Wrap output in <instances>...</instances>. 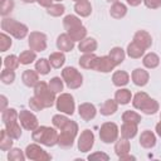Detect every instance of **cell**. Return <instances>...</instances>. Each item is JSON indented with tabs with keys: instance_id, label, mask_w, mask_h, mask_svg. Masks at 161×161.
<instances>
[{
	"instance_id": "obj_1",
	"label": "cell",
	"mask_w": 161,
	"mask_h": 161,
	"mask_svg": "<svg viewBox=\"0 0 161 161\" xmlns=\"http://www.w3.org/2000/svg\"><path fill=\"white\" fill-rule=\"evenodd\" d=\"M59 133L55 128L48 126H38L34 131H31V138L36 143L44 145L47 147H52L58 145Z\"/></svg>"
},
{
	"instance_id": "obj_2",
	"label": "cell",
	"mask_w": 161,
	"mask_h": 161,
	"mask_svg": "<svg viewBox=\"0 0 161 161\" xmlns=\"http://www.w3.org/2000/svg\"><path fill=\"white\" fill-rule=\"evenodd\" d=\"M77 135H78V125L77 122L69 119V122L60 130V133L58 137V146L64 150L72 148Z\"/></svg>"
},
{
	"instance_id": "obj_3",
	"label": "cell",
	"mask_w": 161,
	"mask_h": 161,
	"mask_svg": "<svg viewBox=\"0 0 161 161\" xmlns=\"http://www.w3.org/2000/svg\"><path fill=\"white\" fill-rule=\"evenodd\" d=\"M1 29L15 39H24L26 35H29V29L25 24L6 16H4V19L1 20Z\"/></svg>"
},
{
	"instance_id": "obj_4",
	"label": "cell",
	"mask_w": 161,
	"mask_h": 161,
	"mask_svg": "<svg viewBox=\"0 0 161 161\" xmlns=\"http://www.w3.org/2000/svg\"><path fill=\"white\" fill-rule=\"evenodd\" d=\"M34 96L43 103L45 108H50L55 103V93L49 88V84L39 80L38 84L34 87Z\"/></svg>"
},
{
	"instance_id": "obj_5",
	"label": "cell",
	"mask_w": 161,
	"mask_h": 161,
	"mask_svg": "<svg viewBox=\"0 0 161 161\" xmlns=\"http://www.w3.org/2000/svg\"><path fill=\"white\" fill-rule=\"evenodd\" d=\"M62 78L69 89H77L83 84V75L74 67H65L62 70Z\"/></svg>"
},
{
	"instance_id": "obj_6",
	"label": "cell",
	"mask_w": 161,
	"mask_h": 161,
	"mask_svg": "<svg viewBox=\"0 0 161 161\" xmlns=\"http://www.w3.org/2000/svg\"><path fill=\"white\" fill-rule=\"evenodd\" d=\"M119 128L114 122H104L99 128V138L104 143H113L118 140Z\"/></svg>"
},
{
	"instance_id": "obj_7",
	"label": "cell",
	"mask_w": 161,
	"mask_h": 161,
	"mask_svg": "<svg viewBox=\"0 0 161 161\" xmlns=\"http://www.w3.org/2000/svg\"><path fill=\"white\" fill-rule=\"evenodd\" d=\"M55 107L60 113L73 114L75 109V102L70 93H60V96L55 99Z\"/></svg>"
},
{
	"instance_id": "obj_8",
	"label": "cell",
	"mask_w": 161,
	"mask_h": 161,
	"mask_svg": "<svg viewBox=\"0 0 161 161\" xmlns=\"http://www.w3.org/2000/svg\"><path fill=\"white\" fill-rule=\"evenodd\" d=\"M28 44L34 52H44L47 49V35L42 31H31L28 35Z\"/></svg>"
},
{
	"instance_id": "obj_9",
	"label": "cell",
	"mask_w": 161,
	"mask_h": 161,
	"mask_svg": "<svg viewBox=\"0 0 161 161\" xmlns=\"http://www.w3.org/2000/svg\"><path fill=\"white\" fill-rule=\"evenodd\" d=\"M25 156L29 160H34V161H48L52 160V156L44 151L38 143H30L26 146L25 148Z\"/></svg>"
},
{
	"instance_id": "obj_10",
	"label": "cell",
	"mask_w": 161,
	"mask_h": 161,
	"mask_svg": "<svg viewBox=\"0 0 161 161\" xmlns=\"http://www.w3.org/2000/svg\"><path fill=\"white\" fill-rule=\"evenodd\" d=\"M19 122H20L21 127L28 131H34L39 126L36 116L28 109H21L19 112Z\"/></svg>"
},
{
	"instance_id": "obj_11",
	"label": "cell",
	"mask_w": 161,
	"mask_h": 161,
	"mask_svg": "<svg viewBox=\"0 0 161 161\" xmlns=\"http://www.w3.org/2000/svg\"><path fill=\"white\" fill-rule=\"evenodd\" d=\"M94 145V133L91 130H84L78 137V150L80 152H88Z\"/></svg>"
},
{
	"instance_id": "obj_12",
	"label": "cell",
	"mask_w": 161,
	"mask_h": 161,
	"mask_svg": "<svg viewBox=\"0 0 161 161\" xmlns=\"http://www.w3.org/2000/svg\"><path fill=\"white\" fill-rule=\"evenodd\" d=\"M116 67V64L113 63V60L109 58V55H103V57H97L93 64V70L97 72H102V73H109L111 70H113Z\"/></svg>"
},
{
	"instance_id": "obj_13",
	"label": "cell",
	"mask_w": 161,
	"mask_h": 161,
	"mask_svg": "<svg viewBox=\"0 0 161 161\" xmlns=\"http://www.w3.org/2000/svg\"><path fill=\"white\" fill-rule=\"evenodd\" d=\"M78 113L80 116V118L86 122L93 119L97 114V109L94 107V104L89 103V102H84V103H80L79 107H78Z\"/></svg>"
},
{
	"instance_id": "obj_14",
	"label": "cell",
	"mask_w": 161,
	"mask_h": 161,
	"mask_svg": "<svg viewBox=\"0 0 161 161\" xmlns=\"http://www.w3.org/2000/svg\"><path fill=\"white\" fill-rule=\"evenodd\" d=\"M133 42L138 44L141 48H143L145 50H147L152 45V36L146 30H138L133 35Z\"/></svg>"
},
{
	"instance_id": "obj_15",
	"label": "cell",
	"mask_w": 161,
	"mask_h": 161,
	"mask_svg": "<svg viewBox=\"0 0 161 161\" xmlns=\"http://www.w3.org/2000/svg\"><path fill=\"white\" fill-rule=\"evenodd\" d=\"M74 40L69 36L68 33H63L57 38V48L60 52H72L74 49Z\"/></svg>"
},
{
	"instance_id": "obj_16",
	"label": "cell",
	"mask_w": 161,
	"mask_h": 161,
	"mask_svg": "<svg viewBox=\"0 0 161 161\" xmlns=\"http://www.w3.org/2000/svg\"><path fill=\"white\" fill-rule=\"evenodd\" d=\"M131 79H132V82H133L136 86L143 87V86H146V84L148 83V80H150V74H148V72L145 70L143 68H136V69L132 72V74H131Z\"/></svg>"
},
{
	"instance_id": "obj_17",
	"label": "cell",
	"mask_w": 161,
	"mask_h": 161,
	"mask_svg": "<svg viewBox=\"0 0 161 161\" xmlns=\"http://www.w3.org/2000/svg\"><path fill=\"white\" fill-rule=\"evenodd\" d=\"M21 80L26 87H35L39 82V73L33 69H26L21 74Z\"/></svg>"
},
{
	"instance_id": "obj_18",
	"label": "cell",
	"mask_w": 161,
	"mask_h": 161,
	"mask_svg": "<svg viewBox=\"0 0 161 161\" xmlns=\"http://www.w3.org/2000/svg\"><path fill=\"white\" fill-rule=\"evenodd\" d=\"M140 145L143 148H152L156 145V136L152 131L150 130H145L143 132H141L140 136Z\"/></svg>"
},
{
	"instance_id": "obj_19",
	"label": "cell",
	"mask_w": 161,
	"mask_h": 161,
	"mask_svg": "<svg viewBox=\"0 0 161 161\" xmlns=\"http://www.w3.org/2000/svg\"><path fill=\"white\" fill-rule=\"evenodd\" d=\"M98 47V43L94 38L91 36H86L84 39H82L78 44V49L82 53H93Z\"/></svg>"
},
{
	"instance_id": "obj_20",
	"label": "cell",
	"mask_w": 161,
	"mask_h": 161,
	"mask_svg": "<svg viewBox=\"0 0 161 161\" xmlns=\"http://www.w3.org/2000/svg\"><path fill=\"white\" fill-rule=\"evenodd\" d=\"M74 11L77 15L82 16V18H87L91 15L92 13V5L88 0H82V1H77L74 5Z\"/></svg>"
},
{
	"instance_id": "obj_21",
	"label": "cell",
	"mask_w": 161,
	"mask_h": 161,
	"mask_svg": "<svg viewBox=\"0 0 161 161\" xmlns=\"http://www.w3.org/2000/svg\"><path fill=\"white\" fill-rule=\"evenodd\" d=\"M112 82L116 87H125L130 82V74L126 72V70H116L113 74H112Z\"/></svg>"
},
{
	"instance_id": "obj_22",
	"label": "cell",
	"mask_w": 161,
	"mask_h": 161,
	"mask_svg": "<svg viewBox=\"0 0 161 161\" xmlns=\"http://www.w3.org/2000/svg\"><path fill=\"white\" fill-rule=\"evenodd\" d=\"M138 127L137 123H132V122H123V125L121 126V136L123 138L131 140L137 135Z\"/></svg>"
},
{
	"instance_id": "obj_23",
	"label": "cell",
	"mask_w": 161,
	"mask_h": 161,
	"mask_svg": "<svg viewBox=\"0 0 161 161\" xmlns=\"http://www.w3.org/2000/svg\"><path fill=\"white\" fill-rule=\"evenodd\" d=\"M127 14V6L119 1L113 3L111 9H109V15L114 19H122L123 16H126Z\"/></svg>"
},
{
	"instance_id": "obj_24",
	"label": "cell",
	"mask_w": 161,
	"mask_h": 161,
	"mask_svg": "<svg viewBox=\"0 0 161 161\" xmlns=\"http://www.w3.org/2000/svg\"><path fill=\"white\" fill-rule=\"evenodd\" d=\"M114 99L118 104H128L132 99V93L127 88H119L114 93Z\"/></svg>"
},
{
	"instance_id": "obj_25",
	"label": "cell",
	"mask_w": 161,
	"mask_h": 161,
	"mask_svg": "<svg viewBox=\"0 0 161 161\" xmlns=\"http://www.w3.org/2000/svg\"><path fill=\"white\" fill-rule=\"evenodd\" d=\"M117 109H118V103L116 102V99H107L101 106L99 112L103 116H111V114H114Z\"/></svg>"
},
{
	"instance_id": "obj_26",
	"label": "cell",
	"mask_w": 161,
	"mask_h": 161,
	"mask_svg": "<svg viewBox=\"0 0 161 161\" xmlns=\"http://www.w3.org/2000/svg\"><path fill=\"white\" fill-rule=\"evenodd\" d=\"M130 150H131V145H130V141L127 138H119L114 143V152L116 155L119 157V156H123L126 153H130Z\"/></svg>"
},
{
	"instance_id": "obj_27",
	"label": "cell",
	"mask_w": 161,
	"mask_h": 161,
	"mask_svg": "<svg viewBox=\"0 0 161 161\" xmlns=\"http://www.w3.org/2000/svg\"><path fill=\"white\" fill-rule=\"evenodd\" d=\"M150 98H151V97H150L147 93H145V92H138V93H136V94L132 97V106H133L136 109L142 111V108L145 107V104L148 102Z\"/></svg>"
},
{
	"instance_id": "obj_28",
	"label": "cell",
	"mask_w": 161,
	"mask_h": 161,
	"mask_svg": "<svg viewBox=\"0 0 161 161\" xmlns=\"http://www.w3.org/2000/svg\"><path fill=\"white\" fill-rule=\"evenodd\" d=\"M145 54V49L141 48L138 44H136L133 40L127 45V55L132 59H138L141 57H143Z\"/></svg>"
},
{
	"instance_id": "obj_29",
	"label": "cell",
	"mask_w": 161,
	"mask_h": 161,
	"mask_svg": "<svg viewBox=\"0 0 161 161\" xmlns=\"http://www.w3.org/2000/svg\"><path fill=\"white\" fill-rule=\"evenodd\" d=\"M108 55H109V58L113 60V63L116 64V67L119 65V64L125 60V58H126V53H125V50H123L121 47H114V48H112V49L109 50Z\"/></svg>"
},
{
	"instance_id": "obj_30",
	"label": "cell",
	"mask_w": 161,
	"mask_h": 161,
	"mask_svg": "<svg viewBox=\"0 0 161 161\" xmlns=\"http://www.w3.org/2000/svg\"><path fill=\"white\" fill-rule=\"evenodd\" d=\"M49 63L55 69L63 67L64 63H65V55H64V53L63 52H54V53H52L49 55Z\"/></svg>"
},
{
	"instance_id": "obj_31",
	"label": "cell",
	"mask_w": 161,
	"mask_h": 161,
	"mask_svg": "<svg viewBox=\"0 0 161 161\" xmlns=\"http://www.w3.org/2000/svg\"><path fill=\"white\" fill-rule=\"evenodd\" d=\"M142 63H143V65H145L146 68L153 69V68L158 67V64H160V58H158V55H157L156 53H152V52H151V53H147L146 55H143Z\"/></svg>"
},
{
	"instance_id": "obj_32",
	"label": "cell",
	"mask_w": 161,
	"mask_h": 161,
	"mask_svg": "<svg viewBox=\"0 0 161 161\" xmlns=\"http://www.w3.org/2000/svg\"><path fill=\"white\" fill-rule=\"evenodd\" d=\"M1 119H3L4 125H9L11 122L19 121V113H18V111L15 108H6V109L3 111Z\"/></svg>"
},
{
	"instance_id": "obj_33",
	"label": "cell",
	"mask_w": 161,
	"mask_h": 161,
	"mask_svg": "<svg viewBox=\"0 0 161 161\" xmlns=\"http://www.w3.org/2000/svg\"><path fill=\"white\" fill-rule=\"evenodd\" d=\"M80 25H83L82 20L75 15H67L63 19V26H64V29L67 31H69V30H72V29H74L77 26H80Z\"/></svg>"
},
{
	"instance_id": "obj_34",
	"label": "cell",
	"mask_w": 161,
	"mask_h": 161,
	"mask_svg": "<svg viewBox=\"0 0 161 161\" xmlns=\"http://www.w3.org/2000/svg\"><path fill=\"white\" fill-rule=\"evenodd\" d=\"M20 126H21L20 122L15 121V122H11L9 125H5V130L10 137H13L14 140H18L21 136V127Z\"/></svg>"
},
{
	"instance_id": "obj_35",
	"label": "cell",
	"mask_w": 161,
	"mask_h": 161,
	"mask_svg": "<svg viewBox=\"0 0 161 161\" xmlns=\"http://www.w3.org/2000/svg\"><path fill=\"white\" fill-rule=\"evenodd\" d=\"M13 140L14 138L8 135L6 130H1V132H0V150L1 151H9V150H11L13 148V143H14Z\"/></svg>"
},
{
	"instance_id": "obj_36",
	"label": "cell",
	"mask_w": 161,
	"mask_h": 161,
	"mask_svg": "<svg viewBox=\"0 0 161 161\" xmlns=\"http://www.w3.org/2000/svg\"><path fill=\"white\" fill-rule=\"evenodd\" d=\"M97 55L94 53H84L80 58H79V65L83 69H92L94 60H96Z\"/></svg>"
},
{
	"instance_id": "obj_37",
	"label": "cell",
	"mask_w": 161,
	"mask_h": 161,
	"mask_svg": "<svg viewBox=\"0 0 161 161\" xmlns=\"http://www.w3.org/2000/svg\"><path fill=\"white\" fill-rule=\"evenodd\" d=\"M69 34V36L74 40V42H80L82 39H84L87 36V28L80 25V26H77L69 31H67Z\"/></svg>"
},
{
	"instance_id": "obj_38",
	"label": "cell",
	"mask_w": 161,
	"mask_h": 161,
	"mask_svg": "<svg viewBox=\"0 0 161 161\" xmlns=\"http://www.w3.org/2000/svg\"><path fill=\"white\" fill-rule=\"evenodd\" d=\"M19 60H20V64L23 65H28L30 63H33L34 60H36V52L29 49V50H24L19 54Z\"/></svg>"
},
{
	"instance_id": "obj_39",
	"label": "cell",
	"mask_w": 161,
	"mask_h": 161,
	"mask_svg": "<svg viewBox=\"0 0 161 161\" xmlns=\"http://www.w3.org/2000/svg\"><path fill=\"white\" fill-rule=\"evenodd\" d=\"M50 67L52 65L49 63V59H45V58L38 59L35 63V70L42 75H47L50 72Z\"/></svg>"
},
{
	"instance_id": "obj_40",
	"label": "cell",
	"mask_w": 161,
	"mask_h": 161,
	"mask_svg": "<svg viewBox=\"0 0 161 161\" xmlns=\"http://www.w3.org/2000/svg\"><path fill=\"white\" fill-rule=\"evenodd\" d=\"M122 121L123 122H132V123H140L142 121L141 114H138L135 111H125L122 114Z\"/></svg>"
},
{
	"instance_id": "obj_41",
	"label": "cell",
	"mask_w": 161,
	"mask_h": 161,
	"mask_svg": "<svg viewBox=\"0 0 161 161\" xmlns=\"http://www.w3.org/2000/svg\"><path fill=\"white\" fill-rule=\"evenodd\" d=\"M64 11H65V6L63 4H52L50 6L47 8V13L50 16H54V18H58V16L63 15Z\"/></svg>"
},
{
	"instance_id": "obj_42",
	"label": "cell",
	"mask_w": 161,
	"mask_h": 161,
	"mask_svg": "<svg viewBox=\"0 0 161 161\" xmlns=\"http://www.w3.org/2000/svg\"><path fill=\"white\" fill-rule=\"evenodd\" d=\"M158 108H160L158 102L156 99H153V98H150L148 102L145 104V107L142 108L141 112H143L145 114H155L158 111Z\"/></svg>"
},
{
	"instance_id": "obj_43",
	"label": "cell",
	"mask_w": 161,
	"mask_h": 161,
	"mask_svg": "<svg viewBox=\"0 0 161 161\" xmlns=\"http://www.w3.org/2000/svg\"><path fill=\"white\" fill-rule=\"evenodd\" d=\"M25 158H26L25 152H23L20 148L14 147V148L9 150V152H8V160L9 161H24Z\"/></svg>"
},
{
	"instance_id": "obj_44",
	"label": "cell",
	"mask_w": 161,
	"mask_h": 161,
	"mask_svg": "<svg viewBox=\"0 0 161 161\" xmlns=\"http://www.w3.org/2000/svg\"><path fill=\"white\" fill-rule=\"evenodd\" d=\"M19 64H20L19 57H16V55H14V54H10V55L5 57V59H4V67H5L6 69H13V70H15V69L19 67Z\"/></svg>"
},
{
	"instance_id": "obj_45",
	"label": "cell",
	"mask_w": 161,
	"mask_h": 161,
	"mask_svg": "<svg viewBox=\"0 0 161 161\" xmlns=\"http://www.w3.org/2000/svg\"><path fill=\"white\" fill-rule=\"evenodd\" d=\"M63 78H60V77H53L50 80H49V88L54 92V93H60L62 91H63V87H64V84H63Z\"/></svg>"
},
{
	"instance_id": "obj_46",
	"label": "cell",
	"mask_w": 161,
	"mask_h": 161,
	"mask_svg": "<svg viewBox=\"0 0 161 161\" xmlns=\"http://www.w3.org/2000/svg\"><path fill=\"white\" fill-rule=\"evenodd\" d=\"M68 122H69V118L65 117V116H63V114H54L53 118H52L53 126H54L55 128H58L59 131H60Z\"/></svg>"
},
{
	"instance_id": "obj_47",
	"label": "cell",
	"mask_w": 161,
	"mask_h": 161,
	"mask_svg": "<svg viewBox=\"0 0 161 161\" xmlns=\"http://www.w3.org/2000/svg\"><path fill=\"white\" fill-rule=\"evenodd\" d=\"M0 79L4 84H11L15 80V72L13 69H4L0 74Z\"/></svg>"
},
{
	"instance_id": "obj_48",
	"label": "cell",
	"mask_w": 161,
	"mask_h": 161,
	"mask_svg": "<svg viewBox=\"0 0 161 161\" xmlns=\"http://www.w3.org/2000/svg\"><path fill=\"white\" fill-rule=\"evenodd\" d=\"M11 44H13L11 38L5 31H3L0 34V52H6L11 47Z\"/></svg>"
},
{
	"instance_id": "obj_49",
	"label": "cell",
	"mask_w": 161,
	"mask_h": 161,
	"mask_svg": "<svg viewBox=\"0 0 161 161\" xmlns=\"http://www.w3.org/2000/svg\"><path fill=\"white\" fill-rule=\"evenodd\" d=\"M14 9V0H6L3 4H0V14L3 16H6L8 14H10Z\"/></svg>"
},
{
	"instance_id": "obj_50",
	"label": "cell",
	"mask_w": 161,
	"mask_h": 161,
	"mask_svg": "<svg viewBox=\"0 0 161 161\" xmlns=\"http://www.w3.org/2000/svg\"><path fill=\"white\" fill-rule=\"evenodd\" d=\"M29 106H30V109L31 111H43L45 107L43 106V103L35 97V96H33V97H30L29 98Z\"/></svg>"
},
{
	"instance_id": "obj_51",
	"label": "cell",
	"mask_w": 161,
	"mask_h": 161,
	"mask_svg": "<svg viewBox=\"0 0 161 161\" xmlns=\"http://www.w3.org/2000/svg\"><path fill=\"white\" fill-rule=\"evenodd\" d=\"M88 160H103V161H108L109 160V156L107 155V153H104V152H93V153H91V155H88V157H87Z\"/></svg>"
},
{
	"instance_id": "obj_52",
	"label": "cell",
	"mask_w": 161,
	"mask_h": 161,
	"mask_svg": "<svg viewBox=\"0 0 161 161\" xmlns=\"http://www.w3.org/2000/svg\"><path fill=\"white\" fill-rule=\"evenodd\" d=\"M143 4L148 9H158L161 6V0H143Z\"/></svg>"
},
{
	"instance_id": "obj_53",
	"label": "cell",
	"mask_w": 161,
	"mask_h": 161,
	"mask_svg": "<svg viewBox=\"0 0 161 161\" xmlns=\"http://www.w3.org/2000/svg\"><path fill=\"white\" fill-rule=\"evenodd\" d=\"M53 1H54V0H36V3H38L40 6H43V8H48V6H50Z\"/></svg>"
},
{
	"instance_id": "obj_54",
	"label": "cell",
	"mask_w": 161,
	"mask_h": 161,
	"mask_svg": "<svg viewBox=\"0 0 161 161\" xmlns=\"http://www.w3.org/2000/svg\"><path fill=\"white\" fill-rule=\"evenodd\" d=\"M0 101H1V107H0V109L1 111H4V109H6V104H8V98L4 96V94H1L0 96Z\"/></svg>"
},
{
	"instance_id": "obj_55",
	"label": "cell",
	"mask_w": 161,
	"mask_h": 161,
	"mask_svg": "<svg viewBox=\"0 0 161 161\" xmlns=\"http://www.w3.org/2000/svg\"><path fill=\"white\" fill-rule=\"evenodd\" d=\"M121 161H126V160H136V157L135 156H132V155H130V153H126V155H123V156H119L118 157Z\"/></svg>"
},
{
	"instance_id": "obj_56",
	"label": "cell",
	"mask_w": 161,
	"mask_h": 161,
	"mask_svg": "<svg viewBox=\"0 0 161 161\" xmlns=\"http://www.w3.org/2000/svg\"><path fill=\"white\" fill-rule=\"evenodd\" d=\"M141 3H143V0H127V4L131 6H138Z\"/></svg>"
},
{
	"instance_id": "obj_57",
	"label": "cell",
	"mask_w": 161,
	"mask_h": 161,
	"mask_svg": "<svg viewBox=\"0 0 161 161\" xmlns=\"http://www.w3.org/2000/svg\"><path fill=\"white\" fill-rule=\"evenodd\" d=\"M155 128H156V133H157V135L161 137V121H160V122L156 125V127H155Z\"/></svg>"
},
{
	"instance_id": "obj_58",
	"label": "cell",
	"mask_w": 161,
	"mask_h": 161,
	"mask_svg": "<svg viewBox=\"0 0 161 161\" xmlns=\"http://www.w3.org/2000/svg\"><path fill=\"white\" fill-rule=\"evenodd\" d=\"M24 3H26V4H31V3H34V1H36V0H23Z\"/></svg>"
},
{
	"instance_id": "obj_59",
	"label": "cell",
	"mask_w": 161,
	"mask_h": 161,
	"mask_svg": "<svg viewBox=\"0 0 161 161\" xmlns=\"http://www.w3.org/2000/svg\"><path fill=\"white\" fill-rule=\"evenodd\" d=\"M107 1H108V3H117L118 0H107Z\"/></svg>"
},
{
	"instance_id": "obj_60",
	"label": "cell",
	"mask_w": 161,
	"mask_h": 161,
	"mask_svg": "<svg viewBox=\"0 0 161 161\" xmlns=\"http://www.w3.org/2000/svg\"><path fill=\"white\" fill-rule=\"evenodd\" d=\"M4 1H6V0H0V4H3Z\"/></svg>"
},
{
	"instance_id": "obj_61",
	"label": "cell",
	"mask_w": 161,
	"mask_h": 161,
	"mask_svg": "<svg viewBox=\"0 0 161 161\" xmlns=\"http://www.w3.org/2000/svg\"><path fill=\"white\" fill-rule=\"evenodd\" d=\"M73 1H75V3H77V1H82V0H73Z\"/></svg>"
},
{
	"instance_id": "obj_62",
	"label": "cell",
	"mask_w": 161,
	"mask_h": 161,
	"mask_svg": "<svg viewBox=\"0 0 161 161\" xmlns=\"http://www.w3.org/2000/svg\"><path fill=\"white\" fill-rule=\"evenodd\" d=\"M54 1H62V0H54Z\"/></svg>"
},
{
	"instance_id": "obj_63",
	"label": "cell",
	"mask_w": 161,
	"mask_h": 161,
	"mask_svg": "<svg viewBox=\"0 0 161 161\" xmlns=\"http://www.w3.org/2000/svg\"><path fill=\"white\" fill-rule=\"evenodd\" d=\"M160 121H161V113H160Z\"/></svg>"
}]
</instances>
